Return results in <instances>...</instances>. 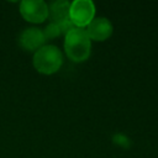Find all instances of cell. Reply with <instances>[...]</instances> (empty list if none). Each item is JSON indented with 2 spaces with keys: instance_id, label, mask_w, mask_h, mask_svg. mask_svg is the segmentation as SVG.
Wrapping results in <instances>:
<instances>
[{
  "instance_id": "7a4b0ae2",
  "label": "cell",
  "mask_w": 158,
  "mask_h": 158,
  "mask_svg": "<svg viewBox=\"0 0 158 158\" xmlns=\"http://www.w3.org/2000/svg\"><path fill=\"white\" fill-rule=\"evenodd\" d=\"M32 64L35 69L44 75L57 73L63 64L62 51L53 44H44L33 53Z\"/></svg>"
},
{
  "instance_id": "8992f818",
  "label": "cell",
  "mask_w": 158,
  "mask_h": 158,
  "mask_svg": "<svg viewBox=\"0 0 158 158\" xmlns=\"http://www.w3.org/2000/svg\"><path fill=\"white\" fill-rule=\"evenodd\" d=\"M90 41L102 42L111 37L114 27L106 17H95L85 28Z\"/></svg>"
},
{
  "instance_id": "52a82bcc",
  "label": "cell",
  "mask_w": 158,
  "mask_h": 158,
  "mask_svg": "<svg viewBox=\"0 0 158 158\" xmlns=\"http://www.w3.org/2000/svg\"><path fill=\"white\" fill-rule=\"evenodd\" d=\"M69 6L70 2L65 0H58L53 1L48 5V19L51 22L59 23L64 20L69 19Z\"/></svg>"
},
{
  "instance_id": "3957f363",
  "label": "cell",
  "mask_w": 158,
  "mask_h": 158,
  "mask_svg": "<svg viewBox=\"0 0 158 158\" xmlns=\"http://www.w3.org/2000/svg\"><path fill=\"white\" fill-rule=\"evenodd\" d=\"M95 19V5L91 0H74L69 6V20L77 28H86Z\"/></svg>"
},
{
  "instance_id": "5b68a950",
  "label": "cell",
  "mask_w": 158,
  "mask_h": 158,
  "mask_svg": "<svg viewBox=\"0 0 158 158\" xmlns=\"http://www.w3.org/2000/svg\"><path fill=\"white\" fill-rule=\"evenodd\" d=\"M47 40L44 37L43 30L38 27H28L23 30L19 36V44L22 49L27 52H36L46 44Z\"/></svg>"
},
{
  "instance_id": "6da1fadb",
  "label": "cell",
  "mask_w": 158,
  "mask_h": 158,
  "mask_svg": "<svg viewBox=\"0 0 158 158\" xmlns=\"http://www.w3.org/2000/svg\"><path fill=\"white\" fill-rule=\"evenodd\" d=\"M64 53L74 63L85 62L91 53V41L85 28H72L64 36Z\"/></svg>"
},
{
  "instance_id": "277c9868",
  "label": "cell",
  "mask_w": 158,
  "mask_h": 158,
  "mask_svg": "<svg viewBox=\"0 0 158 158\" xmlns=\"http://www.w3.org/2000/svg\"><path fill=\"white\" fill-rule=\"evenodd\" d=\"M19 10L21 16L31 23H42L48 19V5L42 0H23Z\"/></svg>"
},
{
  "instance_id": "ba28073f",
  "label": "cell",
  "mask_w": 158,
  "mask_h": 158,
  "mask_svg": "<svg viewBox=\"0 0 158 158\" xmlns=\"http://www.w3.org/2000/svg\"><path fill=\"white\" fill-rule=\"evenodd\" d=\"M43 33H44V37H46L47 41H51L52 38H56V37L62 35L58 23H54V22H49L46 26V28L43 30Z\"/></svg>"
}]
</instances>
